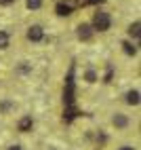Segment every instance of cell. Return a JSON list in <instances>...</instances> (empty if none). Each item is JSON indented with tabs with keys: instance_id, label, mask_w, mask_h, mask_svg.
<instances>
[{
	"instance_id": "obj_1",
	"label": "cell",
	"mask_w": 141,
	"mask_h": 150,
	"mask_svg": "<svg viewBox=\"0 0 141 150\" xmlns=\"http://www.w3.org/2000/svg\"><path fill=\"white\" fill-rule=\"evenodd\" d=\"M109 23H112V19H109L107 13H103V11L95 13V17H93V28H95V30L105 32V30H109Z\"/></svg>"
},
{
	"instance_id": "obj_2",
	"label": "cell",
	"mask_w": 141,
	"mask_h": 150,
	"mask_svg": "<svg viewBox=\"0 0 141 150\" xmlns=\"http://www.w3.org/2000/svg\"><path fill=\"white\" fill-rule=\"evenodd\" d=\"M42 36H44V32H42V28H40V25H32L27 30V38H29V40H34V42L42 40Z\"/></svg>"
},
{
	"instance_id": "obj_3",
	"label": "cell",
	"mask_w": 141,
	"mask_h": 150,
	"mask_svg": "<svg viewBox=\"0 0 141 150\" xmlns=\"http://www.w3.org/2000/svg\"><path fill=\"white\" fill-rule=\"evenodd\" d=\"M78 36L82 38V40H90V36H93L90 25H88V23H80V25H78Z\"/></svg>"
},
{
	"instance_id": "obj_4",
	"label": "cell",
	"mask_w": 141,
	"mask_h": 150,
	"mask_svg": "<svg viewBox=\"0 0 141 150\" xmlns=\"http://www.w3.org/2000/svg\"><path fill=\"white\" fill-rule=\"evenodd\" d=\"M114 125H116L118 129H124V127L128 125V118H126L124 114H116V116H114Z\"/></svg>"
},
{
	"instance_id": "obj_5",
	"label": "cell",
	"mask_w": 141,
	"mask_h": 150,
	"mask_svg": "<svg viewBox=\"0 0 141 150\" xmlns=\"http://www.w3.org/2000/svg\"><path fill=\"white\" fill-rule=\"evenodd\" d=\"M126 102H128L130 106H137V104H139V91H137V89L126 93Z\"/></svg>"
},
{
	"instance_id": "obj_6",
	"label": "cell",
	"mask_w": 141,
	"mask_h": 150,
	"mask_svg": "<svg viewBox=\"0 0 141 150\" xmlns=\"http://www.w3.org/2000/svg\"><path fill=\"white\" fill-rule=\"evenodd\" d=\"M29 127H32V116H23L19 121V131H27Z\"/></svg>"
},
{
	"instance_id": "obj_7",
	"label": "cell",
	"mask_w": 141,
	"mask_h": 150,
	"mask_svg": "<svg viewBox=\"0 0 141 150\" xmlns=\"http://www.w3.org/2000/svg\"><path fill=\"white\" fill-rule=\"evenodd\" d=\"M55 11H57V15H61V17H65V15H69V13H72V11H69V8H67V6H65L63 2H59Z\"/></svg>"
},
{
	"instance_id": "obj_8",
	"label": "cell",
	"mask_w": 141,
	"mask_h": 150,
	"mask_svg": "<svg viewBox=\"0 0 141 150\" xmlns=\"http://www.w3.org/2000/svg\"><path fill=\"white\" fill-rule=\"evenodd\" d=\"M139 28H141V23H139V21H135L133 25L128 28V34L133 36V38H139Z\"/></svg>"
},
{
	"instance_id": "obj_9",
	"label": "cell",
	"mask_w": 141,
	"mask_h": 150,
	"mask_svg": "<svg viewBox=\"0 0 141 150\" xmlns=\"http://www.w3.org/2000/svg\"><path fill=\"white\" fill-rule=\"evenodd\" d=\"M84 81H86V83H97V72H95V70H86Z\"/></svg>"
},
{
	"instance_id": "obj_10",
	"label": "cell",
	"mask_w": 141,
	"mask_h": 150,
	"mask_svg": "<svg viewBox=\"0 0 141 150\" xmlns=\"http://www.w3.org/2000/svg\"><path fill=\"white\" fill-rule=\"evenodd\" d=\"M25 4H27V8L36 11V8H40V6H42V0H25Z\"/></svg>"
},
{
	"instance_id": "obj_11",
	"label": "cell",
	"mask_w": 141,
	"mask_h": 150,
	"mask_svg": "<svg viewBox=\"0 0 141 150\" xmlns=\"http://www.w3.org/2000/svg\"><path fill=\"white\" fill-rule=\"evenodd\" d=\"M6 47H8V34L0 32V49H6Z\"/></svg>"
},
{
	"instance_id": "obj_12",
	"label": "cell",
	"mask_w": 141,
	"mask_h": 150,
	"mask_svg": "<svg viewBox=\"0 0 141 150\" xmlns=\"http://www.w3.org/2000/svg\"><path fill=\"white\" fill-rule=\"evenodd\" d=\"M122 47H124V51H126V53H128V55H135V53H137V49H135V47H133V45H130V42H124V45H122Z\"/></svg>"
},
{
	"instance_id": "obj_13",
	"label": "cell",
	"mask_w": 141,
	"mask_h": 150,
	"mask_svg": "<svg viewBox=\"0 0 141 150\" xmlns=\"http://www.w3.org/2000/svg\"><path fill=\"white\" fill-rule=\"evenodd\" d=\"M97 2H103V0H82V4H97Z\"/></svg>"
},
{
	"instance_id": "obj_14",
	"label": "cell",
	"mask_w": 141,
	"mask_h": 150,
	"mask_svg": "<svg viewBox=\"0 0 141 150\" xmlns=\"http://www.w3.org/2000/svg\"><path fill=\"white\" fill-rule=\"evenodd\" d=\"M15 0H0V4H4V6H8V4H13Z\"/></svg>"
},
{
	"instance_id": "obj_15",
	"label": "cell",
	"mask_w": 141,
	"mask_h": 150,
	"mask_svg": "<svg viewBox=\"0 0 141 150\" xmlns=\"http://www.w3.org/2000/svg\"><path fill=\"white\" fill-rule=\"evenodd\" d=\"M11 150H21V146H11Z\"/></svg>"
},
{
	"instance_id": "obj_16",
	"label": "cell",
	"mask_w": 141,
	"mask_h": 150,
	"mask_svg": "<svg viewBox=\"0 0 141 150\" xmlns=\"http://www.w3.org/2000/svg\"><path fill=\"white\" fill-rule=\"evenodd\" d=\"M120 150H133V148H130V146H122V148H120Z\"/></svg>"
}]
</instances>
